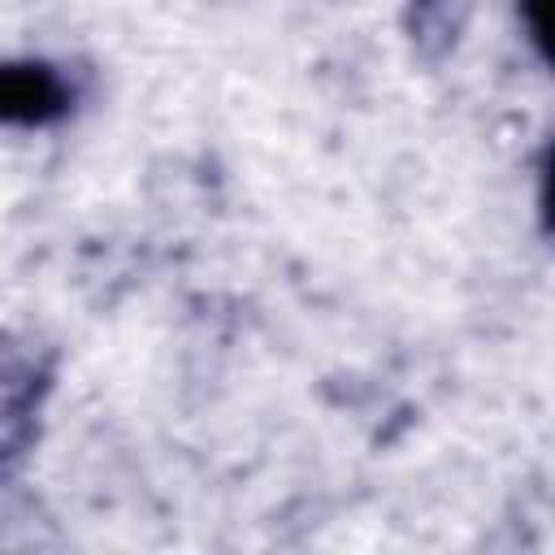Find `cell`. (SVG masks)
<instances>
[{
    "label": "cell",
    "mask_w": 555,
    "mask_h": 555,
    "mask_svg": "<svg viewBox=\"0 0 555 555\" xmlns=\"http://www.w3.org/2000/svg\"><path fill=\"white\" fill-rule=\"evenodd\" d=\"M65 108V82L48 65H9L4 69V117L39 126Z\"/></svg>",
    "instance_id": "cell-1"
},
{
    "label": "cell",
    "mask_w": 555,
    "mask_h": 555,
    "mask_svg": "<svg viewBox=\"0 0 555 555\" xmlns=\"http://www.w3.org/2000/svg\"><path fill=\"white\" fill-rule=\"evenodd\" d=\"M516 4H520V17H525L533 43L555 65V0H516Z\"/></svg>",
    "instance_id": "cell-2"
},
{
    "label": "cell",
    "mask_w": 555,
    "mask_h": 555,
    "mask_svg": "<svg viewBox=\"0 0 555 555\" xmlns=\"http://www.w3.org/2000/svg\"><path fill=\"white\" fill-rule=\"evenodd\" d=\"M542 221H546V230H555V143L542 160Z\"/></svg>",
    "instance_id": "cell-3"
}]
</instances>
